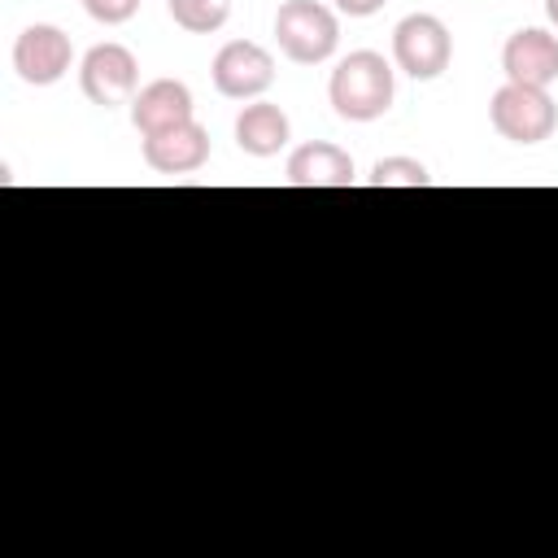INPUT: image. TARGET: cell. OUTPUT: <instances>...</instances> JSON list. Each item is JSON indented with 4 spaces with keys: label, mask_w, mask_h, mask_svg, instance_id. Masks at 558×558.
I'll use <instances>...</instances> for the list:
<instances>
[{
    "label": "cell",
    "mask_w": 558,
    "mask_h": 558,
    "mask_svg": "<svg viewBox=\"0 0 558 558\" xmlns=\"http://www.w3.org/2000/svg\"><path fill=\"white\" fill-rule=\"evenodd\" d=\"M209 74H214L218 96H227V100H257L275 83V57L262 44H253V39H231V44L218 48Z\"/></svg>",
    "instance_id": "7"
},
{
    "label": "cell",
    "mask_w": 558,
    "mask_h": 558,
    "mask_svg": "<svg viewBox=\"0 0 558 558\" xmlns=\"http://www.w3.org/2000/svg\"><path fill=\"white\" fill-rule=\"evenodd\" d=\"M545 13H549V22L558 26V0H545Z\"/></svg>",
    "instance_id": "17"
},
{
    "label": "cell",
    "mask_w": 558,
    "mask_h": 558,
    "mask_svg": "<svg viewBox=\"0 0 558 558\" xmlns=\"http://www.w3.org/2000/svg\"><path fill=\"white\" fill-rule=\"evenodd\" d=\"M432 174L414 157H379L371 170V187H427Z\"/></svg>",
    "instance_id": "14"
},
{
    "label": "cell",
    "mask_w": 558,
    "mask_h": 558,
    "mask_svg": "<svg viewBox=\"0 0 558 558\" xmlns=\"http://www.w3.org/2000/svg\"><path fill=\"white\" fill-rule=\"evenodd\" d=\"M70 61H74V44L52 22H35L13 39V70L31 87H52L57 78H65Z\"/></svg>",
    "instance_id": "6"
},
{
    "label": "cell",
    "mask_w": 558,
    "mask_h": 558,
    "mask_svg": "<svg viewBox=\"0 0 558 558\" xmlns=\"http://www.w3.org/2000/svg\"><path fill=\"white\" fill-rule=\"evenodd\" d=\"M501 70L506 83L519 87H549L558 78V39L541 26H523L506 39L501 48Z\"/></svg>",
    "instance_id": "8"
},
{
    "label": "cell",
    "mask_w": 558,
    "mask_h": 558,
    "mask_svg": "<svg viewBox=\"0 0 558 558\" xmlns=\"http://www.w3.org/2000/svg\"><path fill=\"white\" fill-rule=\"evenodd\" d=\"M83 4H87V0H83Z\"/></svg>",
    "instance_id": "18"
},
{
    "label": "cell",
    "mask_w": 558,
    "mask_h": 558,
    "mask_svg": "<svg viewBox=\"0 0 558 558\" xmlns=\"http://www.w3.org/2000/svg\"><path fill=\"white\" fill-rule=\"evenodd\" d=\"M327 96H331V109L344 118V122H375L392 109V96H397V78H392V65L362 48V52H349L336 70H331V83H327Z\"/></svg>",
    "instance_id": "1"
},
{
    "label": "cell",
    "mask_w": 558,
    "mask_h": 558,
    "mask_svg": "<svg viewBox=\"0 0 558 558\" xmlns=\"http://www.w3.org/2000/svg\"><path fill=\"white\" fill-rule=\"evenodd\" d=\"M288 183L292 187H353V157L327 140H314V144H301L292 148L288 166H283Z\"/></svg>",
    "instance_id": "11"
},
{
    "label": "cell",
    "mask_w": 558,
    "mask_h": 558,
    "mask_svg": "<svg viewBox=\"0 0 558 558\" xmlns=\"http://www.w3.org/2000/svg\"><path fill=\"white\" fill-rule=\"evenodd\" d=\"M449 57H453V35L440 17L432 13H410L397 22L392 31V61L401 74L410 78H440L449 70Z\"/></svg>",
    "instance_id": "4"
},
{
    "label": "cell",
    "mask_w": 558,
    "mask_h": 558,
    "mask_svg": "<svg viewBox=\"0 0 558 558\" xmlns=\"http://www.w3.org/2000/svg\"><path fill=\"white\" fill-rule=\"evenodd\" d=\"M388 0H336V13H344V17H371V13H379Z\"/></svg>",
    "instance_id": "16"
},
{
    "label": "cell",
    "mask_w": 558,
    "mask_h": 558,
    "mask_svg": "<svg viewBox=\"0 0 558 558\" xmlns=\"http://www.w3.org/2000/svg\"><path fill=\"white\" fill-rule=\"evenodd\" d=\"M192 122V92L179 78H153L131 100V126L140 135H161Z\"/></svg>",
    "instance_id": "9"
},
{
    "label": "cell",
    "mask_w": 558,
    "mask_h": 558,
    "mask_svg": "<svg viewBox=\"0 0 558 558\" xmlns=\"http://www.w3.org/2000/svg\"><path fill=\"white\" fill-rule=\"evenodd\" d=\"M275 44L296 65H318L340 44V22L318 0H283L275 13Z\"/></svg>",
    "instance_id": "2"
},
{
    "label": "cell",
    "mask_w": 558,
    "mask_h": 558,
    "mask_svg": "<svg viewBox=\"0 0 558 558\" xmlns=\"http://www.w3.org/2000/svg\"><path fill=\"white\" fill-rule=\"evenodd\" d=\"M135 83H140V61L126 44H96L83 52L78 61V87L92 105L100 109H118L135 100Z\"/></svg>",
    "instance_id": "5"
},
{
    "label": "cell",
    "mask_w": 558,
    "mask_h": 558,
    "mask_svg": "<svg viewBox=\"0 0 558 558\" xmlns=\"http://www.w3.org/2000/svg\"><path fill=\"white\" fill-rule=\"evenodd\" d=\"M96 22H105V26H122V22H131L135 13H140V0H87L83 4Z\"/></svg>",
    "instance_id": "15"
},
{
    "label": "cell",
    "mask_w": 558,
    "mask_h": 558,
    "mask_svg": "<svg viewBox=\"0 0 558 558\" xmlns=\"http://www.w3.org/2000/svg\"><path fill=\"white\" fill-rule=\"evenodd\" d=\"M166 9L187 35H214L231 17V0H166Z\"/></svg>",
    "instance_id": "13"
},
{
    "label": "cell",
    "mask_w": 558,
    "mask_h": 558,
    "mask_svg": "<svg viewBox=\"0 0 558 558\" xmlns=\"http://www.w3.org/2000/svg\"><path fill=\"white\" fill-rule=\"evenodd\" d=\"M292 140V126H288V113L270 100H253L235 113V144L240 153L248 157H275L279 148H288Z\"/></svg>",
    "instance_id": "12"
},
{
    "label": "cell",
    "mask_w": 558,
    "mask_h": 558,
    "mask_svg": "<svg viewBox=\"0 0 558 558\" xmlns=\"http://www.w3.org/2000/svg\"><path fill=\"white\" fill-rule=\"evenodd\" d=\"M488 118L497 126L501 140L510 144H541L554 135L558 126V105L549 100L545 87H519V83H501L493 92Z\"/></svg>",
    "instance_id": "3"
},
{
    "label": "cell",
    "mask_w": 558,
    "mask_h": 558,
    "mask_svg": "<svg viewBox=\"0 0 558 558\" xmlns=\"http://www.w3.org/2000/svg\"><path fill=\"white\" fill-rule=\"evenodd\" d=\"M144 161L157 174H192L209 161V131L192 118L174 131L161 135H144Z\"/></svg>",
    "instance_id": "10"
}]
</instances>
